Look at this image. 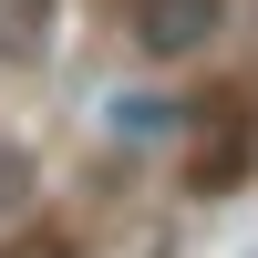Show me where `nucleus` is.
Segmentation results:
<instances>
[{
  "mask_svg": "<svg viewBox=\"0 0 258 258\" xmlns=\"http://www.w3.org/2000/svg\"><path fill=\"white\" fill-rule=\"evenodd\" d=\"M227 11H238V0H135V11H124V31H135L145 62H197L207 41L227 31Z\"/></svg>",
  "mask_w": 258,
  "mask_h": 258,
  "instance_id": "2",
  "label": "nucleus"
},
{
  "mask_svg": "<svg viewBox=\"0 0 258 258\" xmlns=\"http://www.w3.org/2000/svg\"><path fill=\"white\" fill-rule=\"evenodd\" d=\"M62 52V0H0V73H41Z\"/></svg>",
  "mask_w": 258,
  "mask_h": 258,
  "instance_id": "3",
  "label": "nucleus"
},
{
  "mask_svg": "<svg viewBox=\"0 0 258 258\" xmlns=\"http://www.w3.org/2000/svg\"><path fill=\"white\" fill-rule=\"evenodd\" d=\"M248 165H258V114H248L238 83H217L207 103H186V186L197 197H238Z\"/></svg>",
  "mask_w": 258,
  "mask_h": 258,
  "instance_id": "1",
  "label": "nucleus"
},
{
  "mask_svg": "<svg viewBox=\"0 0 258 258\" xmlns=\"http://www.w3.org/2000/svg\"><path fill=\"white\" fill-rule=\"evenodd\" d=\"M31 197H41V176H31V145H11V135H0V217H21Z\"/></svg>",
  "mask_w": 258,
  "mask_h": 258,
  "instance_id": "4",
  "label": "nucleus"
},
{
  "mask_svg": "<svg viewBox=\"0 0 258 258\" xmlns=\"http://www.w3.org/2000/svg\"><path fill=\"white\" fill-rule=\"evenodd\" d=\"M0 258H73V238H62V227H11Z\"/></svg>",
  "mask_w": 258,
  "mask_h": 258,
  "instance_id": "5",
  "label": "nucleus"
}]
</instances>
